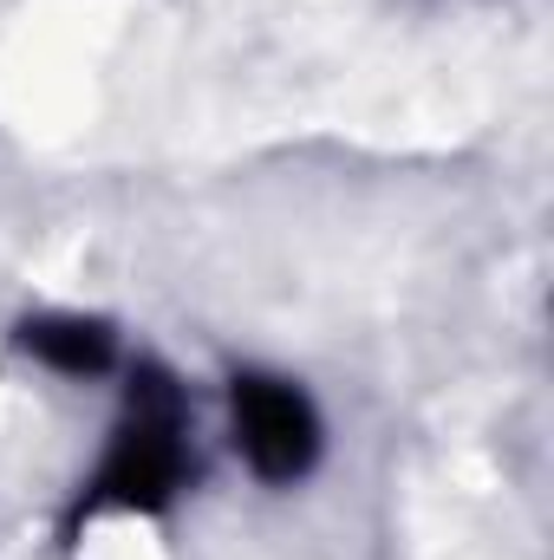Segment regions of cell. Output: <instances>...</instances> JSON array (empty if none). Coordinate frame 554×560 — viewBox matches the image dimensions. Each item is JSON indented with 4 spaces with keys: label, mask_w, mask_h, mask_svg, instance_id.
I'll return each instance as SVG.
<instances>
[{
    "label": "cell",
    "mask_w": 554,
    "mask_h": 560,
    "mask_svg": "<svg viewBox=\"0 0 554 560\" xmlns=\"http://www.w3.org/2000/svg\"><path fill=\"white\" fill-rule=\"evenodd\" d=\"M189 476V436H183V398L170 378H143L125 405V423L92 476V502L105 509H163L176 482Z\"/></svg>",
    "instance_id": "1"
},
{
    "label": "cell",
    "mask_w": 554,
    "mask_h": 560,
    "mask_svg": "<svg viewBox=\"0 0 554 560\" xmlns=\"http://www.w3.org/2000/svg\"><path fill=\"white\" fill-rule=\"evenodd\" d=\"M235 450L262 482H300L320 456V418L307 392L275 372L235 378Z\"/></svg>",
    "instance_id": "2"
},
{
    "label": "cell",
    "mask_w": 554,
    "mask_h": 560,
    "mask_svg": "<svg viewBox=\"0 0 554 560\" xmlns=\"http://www.w3.org/2000/svg\"><path fill=\"white\" fill-rule=\"evenodd\" d=\"M20 346L39 359V365H53V372H72V378H85V372H105L112 365V326L105 319H85V313H46V319H26L20 326Z\"/></svg>",
    "instance_id": "3"
}]
</instances>
